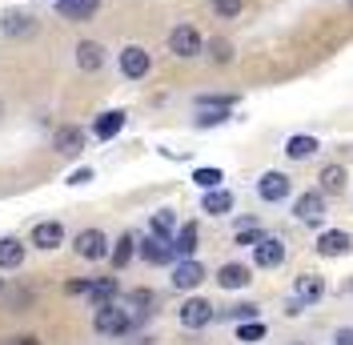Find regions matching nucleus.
I'll list each match as a JSON object with an SVG mask.
<instances>
[{"mask_svg":"<svg viewBox=\"0 0 353 345\" xmlns=\"http://www.w3.org/2000/svg\"><path fill=\"white\" fill-rule=\"evenodd\" d=\"M92 325H97V333H105V337H121V333H129V309H121V305H97V317H92Z\"/></svg>","mask_w":353,"mask_h":345,"instance_id":"f257e3e1","label":"nucleus"},{"mask_svg":"<svg viewBox=\"0 0 353 345\" xmlns=\"http://www.w3.org/2000/svg\"><path fill=\"white\" fill-rule=\"evenodd\" d=\"M37 28H41V21H37L32 12H24V8H8V12L0 17V32H4L8 41H28V37H37Z\"/></svg>","mask_w":353,"mask_h":345,"instance_id":"f03ea898","label":"nucleus"},{"mask_svg":"<svg viewBox=\"0 0 353 345\" xmlns=\"http://www.w3.org/2000/svg\"><path fill=\"white\" fill-rule=\"evenodd\" d=\"M321 297H325V281H321V277H313V273L297 277V285H293V297H289V317H293V313H301L305 305L321 302Z\"/></svg>","mask_w":353,"mask_h":345,"instance_id":"7ed1b4c3","label":"nucleus"},{"mask_svg":"<svg viewBox=\"0 0 353 345\" xmlns=\"http://www.w3.org/2000/svg\"><path fill=\"white\" fill-rule=\"evenodd\" d=\"M201 48H205V37H201L193 24H176L173 32H169V52H173V57H181V61L197 57Z\"/></svg>","mask_w":353,"mask_h":345,"instance_id":"20e7f679","label":"nucleus"},{"mask_svg":"<svg viewBox=\"0 0 353 345\" xmlns=\"http://www.w3.org/2000/svg\"><path fill=\"white\" fill-rule=\"evenodd\" d=\"M72 249H77V257H81V261L109 257V241H105V233H101V229H85V233H77Z\"/></svg>","mask_w":353,"mask_h":345,"instance_id":"39448f33","label":"nucleus"},{"mask_svg":"<svg viewBox=\"0 0 353 345\" xmlns=\"http://www.w3.org/2000/svg\"><path fill=\"white\" fill-rule=\"evenodd\" d=\"M213 317H217V309L205 302V297H189V302L181 305V325L185 329H205Z\"/></svg>","mask_w":353,"mask_h":345,"instance_id":"423d86ee","label":"nucleus"},{"mask_svg":"<svg viewBox=\"0 0 353 345\" xmlns=\"http://www.w3.org/2000/svg\"><path fill=\"white\" fill-rule=\"evenodd\" d=\"M149 65H153V57H149L141 44H129V48H121V72H125L129 81H141V77H149Z\"/></svg>","mask_w":353,"mask_h":345,"instance_id":"0eeeda50","label":"nucleus"},{"mask_svg":"<svg viewBox=\"0 0 353 345\" xmlns=\"http://www.w3.org/2000/svg\"><path fill=\"white\" fill-rule=\"evenodd\" d=\"M253 261L261 265V269H277L281 261H285V241L281 237H261L253 245Z\"/></svg>","mask_w":353,"mask_h":345,"instance_id":"6e6552de","label":"nucleus"},{"mask_svg":"<svg viewBox=\"0 0 353 345\" xmlns=\"http://www.w3.org/2000/svg\"><path fill=\"white\" fill-rule=\"evenodd\" d=\"M28 245H37V249H57V245H65V225H61V221H37Z\"/></svg>","mask_w":353,"mask_h":345,"instance_id":"1a4fd4ad","label":"nucleus"},{"mask_svg":"<svg viewBox=\"0 0 353 345\" xmlns=\"http://www.w3.org/2000/svg\"><path fill=\"white\" fill-rule=\"evenodd\" d=\"M52 149L61 152V157H77V152L85 149V129H77V125H61V129L52 132Z\"/></svg>","mask_w":353,"mask_h":345,"instance_id":"9d476101","label":"nucleus"},{"mask_svg":"<svg viewBox=\"0 0 353 345\" xmlns=\"http://www.w3.org/2000/svg\"><path fill=\"white\" fill-rule=\"evenodd\" d=\"M137 253L149 261V265H165V261H173V241L157 237V233H149V237L137 245Z\"/></svg>","mask_w":353,"mask_h":345,"instance_id":"9b49d317","label":"nucleus"},{"mask_svg":"<svg viewBox=\"0 0 353 345\" xmlns=\"http://www.w3.org/2000/svg\"><path fill=\"white\" fill-rule=\"evenodd\" d=\"M257 193H261V201H269V205L285 201L289 197V177L285 172H265L261 181H257Z\"/></svg>","mask_w":353,"mask_h":345,"instance_id":"f8f14e48","label":"nucleus"},{"mask_svg":"<svg viewBox=\"0 0 353 345\" xmlns=\"http://www.w3.org/2000/svg\"><path fill=\"white\" fill-rule=\"evenodd\" d=\"M293 213H297V221H305V225H317V221L325 217V197L321 193H301L297 205H293Z\"/></svg>","mask_w":353,"mask_h":345,"instance_id":"ddd939ff","label":"nucleus"},{"mask_svg":"<svg viewBox=\"0 0 353 345\" xmlns=\"http://www.w3.org/2000/svg\"><path fill=\"white\" fill-rule=\"evenodd\" d=\"M350 245H353L350 233L330 229V233H321V237H317V253H321V257H345V253H350Z\"/></svg>","mask_w":353,"mask_h":345,"instance_id":"4468645a","label":"nucleus"},{"mask_svg":"<svg viewBox=\"0 0 353 345\" xmlns=\"http://www.w3.org/2000/svg\"><path fill=\"white\" fill-rule=\"evenodd\" d=\"M57 4V12L65 17V21H88V17H97V8H101V0H52Z\"/></svg>","mask_w":353,"mask_h":345,"instance_id":"2eb2a0df","label":"nucleus"},{"mask_svg":"<svg viewBox=\"0 0 353 345\" xmlns=\"http://www.w3.org/2000/svg\"><path fill=\"white\" fill-rule=\"evenodd\" d=\"M201 281H205V269H201V261H193V257H185L173 269V285L176 289H197Z\"/></svg>","mask_w":353,"mask_h":345,"instance_id":"dca6fc26","label":"nucleus"},{"mask_svg":"<svg viewBox=\"0 0 353 345\" xmlns=\"http://www.w3.org/2000/svg\"><path fill=\"white\" fill-rule=\"evenodd\" d=\"M121 129H125V112H121V108H109V112H101V117H97L92 137H97V141H112Z\"/></svg>","mask_w":353,"mask_h":345,"instance_id":"f3484780","label":"nucleus"},{"mask_svg":"<svg viewBox=\"0 0 353 345\" xmlns=\"http://www.w3.org/2000/svg\"><path fill=\"white\" fill-rule=\"evenodd\" d=\"M77 65L85 68V72H97V68L105 65V48L97 41H81L77 44Z\"/></svg>","mask_w":353,"mask_h":345,"instance_id":"a211bd4d","label":"nucleus"},{"mask_svg":"<svg viewBox=\"0 0 353 345\" xmlns=\"http://www.w3.org/2000/svg\"><path fill=\"white\" fill-rule=\"evenodd\" d=\"M197 241H201V229L189 221V225H181L173 237V253H181V257H193L197 253Z\"/></svg>","mask_w":353,"mask_h":345,"instance_id":"6ab92c4d","label":"nucleus"},{"mask_svg":"<svg viewBox=\"0 0 353 345\" xmlns=\"http://www.w3.org/2000/svg\"><path fill=\"white\" fill-rule=\"evenodd\" d=\"M249 269H245V265H221L217 269V285L221 289H245V285H249Z\"/></svg>","mask_w":353,"mask_h":345,"instance_id":"aec40b11","label":"nucleus"},{"mask_svg":"<svg viewBox=\"0 0 353 345\" xmlns=\"http://www.w3.org/2000/svg\"><path fill=\"white\" fill-rule=\"evenodd\" d=\"M24 261V241L21 237H0V269H17Z\"/></svg>","mask_w":353,"mask_h":345,"instance_id":"412c9836","label":"nucleus"},{"mask_svg":"<svg viewBox=\"0 0 353 345\" xmlns=\"http://www.w3.org/2000/svg\"><path fill=\"white\" fill-rule=\"evenodd\" d=\"M201 209H205V213H213V217L233 213V193H225V189H209L205 201H201Z\"/></svg>","mask_w":353,"mask_h":345,"instance_id":"4be33fe9","label":"nucleus"},{"mask_svg":"<svg viewBox=\"0 0 353 345\" xmlns=\"http://www.w3.org/2000/svg\"><path fill=\"white\" fill-rule=\"evenodd\" d=\"M132 253H137V237H132V233H121V241H117V245L109 249L112 269H125V265L132 261Z\"/></svg>","mask_w":353,"mask_h":345,"instance_id":"5701e85b","label":"nucleus"},{"mask_svg":"<svg viewBox=\"0 0 353 345\" xmlns=\"http://www.w3.org/2000/svg\"><path fill=\"white\" fill-rule=\"evenodd\" d=\"M112 297H117V281H112V277L88 281V302H92V309H97V305H109Z\"/></svg>","mask_w":353,"mask_h":345,"instance_id":"b1692460","label":"nucleus"},{"mask_svg":"<svg viewBox=\"0 0 353 345\" xmlns=\"http://www.w3.org/2000/svg\"><path fill=\"white\" fill-rule=\"evenodd\" d=\"M313 149H317V137H289L285 141V157L289 161H305V157H313Z\"/></svg>","mask_w":353,"mask_h":345,"instance_id":"393cba45","label":"nucleus"},{"mask_svg":"<svg viewBox=\"0 0 353 345\" xmlns=\"http://www.w3.org/2000/svg\"><path fill=\"white\" fill-rule=\"evenodd\" d=\"M317 181H321L325 193H341V189H345V169H341V165H330V169H321Z\"/></svg>","mask_w":353,"mask_h":345,"instance_id":"a878e982","label":"nucleus"},{"mask_svg":"<svg viewBox=\"0 0 353 345\" xmlns=\"http://www.w3.org/2000/svg\"><path fill=\"white\" fill-rule=\"evenodd\" d=\"M149 229H153L157 237H165V241H169V237L176 233V217L169 213V209H161V213H153V221H149Z\"/></svg>","mask_w":353,"mask_h":345,"instance_id":"bb28decb","label":"nucleus"},{"mask_svg":"<svg viewBox=\"0 0 353 345\" xmlns=\"http://www.w3.org/2000/svg\"><path fill=\"white\" fill-rule=\"evenodd\" d=\"M237 97L233 92H209V97H197V108H233Z\"/></svg>","mask_w":353,"mask_h":345,"instance_id":"cd10ccee","label":"nucleus"},{"mask_svg":"<svg viewBox=\"0 0 353 345\" xmlns=\"http://www.w3.org/2000/svg\"><path fill=\"white\" fill-rule=\"evenodd\" d=\"M193 181H197L201 189L209 193V189H217V185L225 181V177H221V169H197V172H193Z\"/></svg>","mask_w":353,"mask_h":345,"instance_id":"c85d7f7f","label":"nucleus"},{"mask_svg":"<svg viewBox=\"0 0 353 345\" xmlns=\"http://www.w3.org/2000/svg\"><path fill=\"white\" fill-rule=\"evenodd\" d=\"M237 337H241V342H261L265 337V322H241L237 325Z\"/></svg>","mask_w":353,"mask_h":345,"instance_id":"c756f323","label":"nucleus"},{"mask_svg":"<svg viewBox=\"0 0 353 345\" xmlns=\"http://www.w3.org/2000/svg\"><path fill=\"white\" fill-rule=\"evenodd\" d=\"M221 121H229V108H201V117H197L201 129H209V125H221Z\"/></svg>","mask_w":353,"mask_h":345,"instance_id":"7c9ffc66","label":"nucleus"},{"mask_svg":"<svg viewBox=\"0 0 353 345\" xmlns=\"http://www.w3.org/2000/svg\"><path fill=\"white\" fill-rule=\"evenodd\" d=\"M213 12H217L221 21H233L241 12V0H213Z\"/></svg>","mask_w":353,"mask_h":345,"instance_id":"2f4dec72","label":"nucleus"},{"mask_svg":"<svg viewBox=\"0 0 353 345\" xmlns=\"http://www.w3.org/2000/svg\"><path fill=\"white\" fill-rule=\"evenodd\" d=\"M209 52H213V61H217V65H229V61H233V44H229V41H213V44H209Z\"/></svg>","mask_w":353,"mask_h":345,"instance_id":"473e14b6","label":"nucleus"},{"mask_svg":"<svg viewBox=\"0 0 353 345\" xmlns=\"http://www.w3.org/2000/svg\"><path fill=\"white\" fill-rule=\"evenodd\" d=\"M24 305H32V293H28V289H12V293H8V309L21 313Z\"/></svg>","mask_w":353,"mask_h":345,"instance_id":"72a5a7b5","label":"nucleus"},{"mask_svg":"<svg viewBox=\"0 0 353 345\" xmlns=\"http://www.w3.org/2000/svg\"><path fill=\"white\" fill-rule=\"evenodd\" d=\"M129 305H137V309L145 313V309L153 305V293H149V289H132V293H129Z\"/></svg>","mask_w":353,"mask_h":345,"instance_id":"f704fd0d","label":"nucleus"},{"mask_svg":"<svg viewBox=\"0 0 353 345\" xmlns=\"http://www.w3.org/2000/svg\"><path fill=\"white\" fill-rule=\"evenodd\" d=\"M229 317H233V322H253V317H257V305H233Z\"/></svg>","mask_w":353,"mask_h":345,"instance_id":"c9c22d12","label":"nucleus"},{"mask_svg":"<svg viewBox=\"0 0 353 345\" xmlns=\"http://www.w3.org/2000/svg\"><path fill=\"white\" fill-rule=\"evenodd\" d=\"M88 181H92V169H77L68 177V185H88Z\"/></svg>","mask_w":353,"mask_h":345,"instance_id":"e433bc0d","label":"nucleus"},{"mask_svg":"<svg viewBox=\"0 0 353 345\" xmlns=\"http://www.w3.org/2000/svg\"><path fill=\"white\" fill-rule=\"evenodd\" d=\"M4 345H41V337H32V333H24V337H8Z\"/></svg>","mask_w":353,"mask_h":345,"instance_id":"4c0bfd02","label":"nucleus"},{"mask_svg":"<svg viewBox=\"0 0 353 345\" xmlns=\"http://www.w3.org/2000/svg\"><path fill=\"white\" fill-rule=\"evenodd\" d=\"M333 345H353V329H337V337H333Z\"/></svg>","mask_w":353,"mask_h":345,"instance_id":"58836bf2","label":"nucleus"},{"mask_svg":"<svg viewBox=\"0 0 353 345\" xmlns=\"http://www.w3.org/2000/svg\"><path fill=\"white\" fill-rule=\"evenodd\" d=\"M68 293H88V281H68Z\"/></svg>","mask_w":353,"mask_h":345,"instance_id":"ea45409f","label":"nucleus"},{"mask_svg":"<svg viewBox=\"0 0 353 345\" xmlns=\"http://www.w3.org/2000/svg\"><path fill=\"white\" fill-rule=\"evenodd\" d=\"M0 293H4V277H0Z\"/></svg>","mask_w":353,"mask_h":345,"instance_id":"a19ab883","label":"nucleus"},{"mask_svg":"<svg viewBox=\"0 0 353 345\" xmlns=\"http://www.w3.org/2000/svg\"><path fill=\"white\" fill-rule=\"evenodd\" d=\"M350 4H353V0H350Z\"/></svg>","mask_w":353,"mask_h":345,"instance_id":"79ce46f5","label":"nucleus"}]
</instances>
